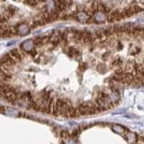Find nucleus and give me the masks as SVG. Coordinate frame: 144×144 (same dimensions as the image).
<instances>
[{
  "label": "nucleus",
  "mask_w": 144,
  "mask_h": 144,
  "mask_svg": "<svg viewBox=\"0 0 144 144\" xmlns=\"http://www.w3.org/2000/svg\"><path fill=\"white\" fill-rule=\"evenodd\" d=\"M30 25L27 23H20L17 25V27L16 28V30L18 33V35H27L30 30Z\"/></svg>",
  "instance_id": "obj_2"
},
{
  "label": "nucleus",
  "mask_w": 144,
  "mask_h": 144,
  "mask_svg": "<svg viewBox=\"0 0 144 144\" xmlns=\"http://www.w3.org/2000/svg\"><path fill=\"white\" fill-rule=\"evenodd\" d=\"M126 137H127V139L129 143H135L137 141L140 140L141 138V137H140V138H138V135L136 133H128L126 135Z\"/></svg>",
  "instance_id": "obj_4"
},
{
  "label": "nucleus",
  "mask_w": 144,
  "mask_h": 144,
  "mask_svg": "<svg viewBox=\"0 0 144 144\" xmlns=\"http://www.w3.org/2000/svg\"><path fill=\"white\" fill-rule=\"evenodd\" d=\"M97 71L100 74L105 73L107 71V66H106V65L105 64H103V63H100L97 66Z\"/></svg>",
  "instance_id": "obj_5"
},
{
  "label": "nucleus",
  "mask_w": 144,
  "mask_h": 144,
  "mask_svg": "<svg viewBox=\"0 0 144 144\" xmlns=\"http://www.w3.org/2000/svg\"><path fill=\"white\" fill-rule=\"evenodd\" d=\"M64 144H76L75 141L73 138H65L64 140Z\"/></svg>",
  "instance_id": "obj_7"
},
{
  "label": "nucleus",
  "mask_w": 144,
  "mask_h": 144,
  "mask_svg": "<svg viewBox=\"0 0 144 144\" xmlns=\"http://www.w3.org/2000/svg\"><path fill=\"white\" fill-rule=\"evenodd\" d=\"M95 23H102L107 21V15L105 13L102 12H97L93 16Z\"/></svg>",
  "instance_id": "obj_3"
},
{
  "label": "nucleus",
  "mask_w": 144,
  "mask_h": 144,
  "mask_svg": "<svg viewBox=\"0 0 144 144\" xmlns=\"http://www.w3.org/2000/svg\"><path fill=\"white\" fill-rule=\"evenodd\" d=\"M125 112V110L123 109V110H118V111H115L114 112H112V115H118V114H123Z\"/></svg>",
  "instance_id": "obj_8"
},
{
  "label": "nucleus",
  "mask_w": 144,
  "mask_h": 144,
  "mask_svg": "<svg viewBox=\"0 0 144 144\" xmlns=\"http://www.w3.org/2000/svg\"><path fill=\"white\" fill-rule=\"evenodd\" d=\"M15 43V41H12V42L11 41V42H9V43L7 44V46H9V45H14Z\"/></svg>",
  "instance_id": "obj_9"
},
{
  "label": "nucleus",
  "mask_w": 144,
  "mask_h": 144,
  "mask_svg": "<svg viewBox=\"0 0 144 144\" xmlns=\"http://www.w3.org/2000/svg\"><path fill=\"white\" fill-rule=\"evenodd\" d=\"M34 46H35L34 41L30 39V40H26L25 41L22 42L20 45V48L25 53H29L30 51L35 49Z\"/></svg>",
  "instance_id": "obj_1"
},
{
  "label": "nucleus",
  "mask_w": 144,
  "mask_h": 144,
  "mask_svg": "<svg viewBox=\"0 0 144 144\" xmlns=\"http://www.w3.org/2000/svg\"><path fill=\"white\" fill-rule=\"evenodd\" d=\"M112 130L115 131V133H122L125 131V128L122 126L117 125V126H113L112 127Z\"/></svg>",
  "instance_id": "obj_6"
}]
</instances>
